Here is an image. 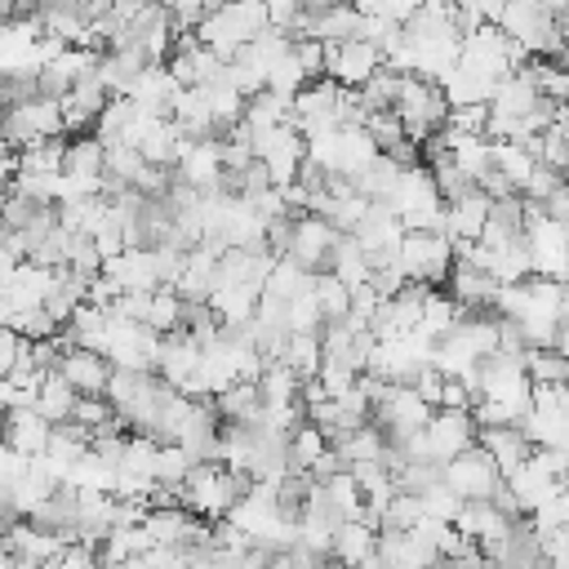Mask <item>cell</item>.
<instances>
[{"label":"cell","mask_w":569,"mask_h":569,"mask_svg":"<svg viewBox=\"0 0 569 569\" xmlns=\"http://www.w3.org/2000/svg\"><path fill=\"white\" fill-rule=\"evenodd\" d=\"M209 405H213L218 422H253L262 413V400H258V382L253 378H240V382L213 391Z\"/></svg>","instance_id":"27"},{"label":"cell","mask_w":569,"mask_h":569,"mask_svg":"<svg viewBox=\"0 0 569 569\" xmlns=\"http://www.w3.org/2000/svg\"><path fill=\"white\" fill-rule=\"evenodd\" d=\"M311 284V271H302L293 258H276L271 262V271H267V280H262V293H271V298H293V293H302Z\"/></svg>","instance_id":"44"},{"label":"cell","mask_w":569,"mask_h":569,"mask_svg":"<svg viewBox=\"0 0 569 569\" xmlns=\"http://www.w3.org/2000/svg\"><path fill=\"white\" fill-rule=\"evenodd\" d=\"M476 391L462 382V378H440V396H436V409H471Z\"/></svg>","instance_id":"53"},{"label":"cell","mask_w":569,"mask_h":569,"mask_svg":"<svg viewBox=\"0 0 569 569\" xmlns=\"http://www.w3.org/2000/svg\"><path fill=\"white\" fill-rule=\"evenodd\" d=\"M9 520H13V516H9V511H0V542H4V529H9Z\"/></svg>","instance_id":"55"},{"label":"cell","mask_w":569,"mask_h":569,"mask_svg":"<svg viewBox=\"0 0 569 569\" xmlns=\"http://www.w3.org/2000/svg\"><path fill=\"white\" fill-rule=\"evenodd\" d=\"M62 547H67L62 533L40 529V525H31V520H22V516L9 520V529H4V551H9L18 565H27V569H44Z\"/></svg>","instance_id":"13"},{"label":"cell","mask_w":569,"mask_h":569,"mask_svg":"<svg viewBox=\"0 0 569 569\" xmlns=\"http://www.w3.org/2000/svg\"><path fill=\"white\" fill-rule=\"evenodd\" d=\"M485 218H489V196H485L480 187H467L462 196H453V200H445V218H440V236H445L449 244H462V240H476V236H480V227H485Z\"/></svg>","instance_id":"15"},{"label":"cell","mask_w":569,"mask_h":569,"mask_svg":"<svg viewBox=\"0 0 569 569\" xmlns=\"http://www.w3.org/2000/svg\"><path fill=\"white\" fill-rule=\"evenodd\" d=\"M467 542H476V547H485V542H502L507 538V529H511V520L489 502V498H471V502H458V511H453V520H449Z\"/></svg>","instance_id":"18"},{"label":"cell","mask_w":569,"mask_h":569,"mask_svg":"<svg viewBox=\"0 0 569 569\" xmlns=\"http://www.w3.org/2000/svg\"><path fill=\"white\" fill-rule=\"evenodd\" d=\"M169 396H173V387L151 369H111V378L102 387V400L111 405L116 422L129 431H142V436L156 427Z\"/></svg>","instance_id":"1"},{"label":"cell","mask_w":569,"mask_h":569,"mask_svg":"<svg viewBox=\"0 0 569 569\" xmlns=\"http://www.w3.org/2000/svg\"><path fill=\"white\" fill-rule=\"evenodd\" d=\"M71 422H80L84 431H102V427H120L116 422V413H111V405L102 400V396H76V405H71V413H67Z\"/></svg>","instance_id":"49"},{"label":"cell","mask_w":569,"mask_h":569,"mask_svg":"<svg viewBox=\"0 0 569 569\" xmlns=\"http://www.w3.org/2000/svg\"><path fill=\"white\" fill-rule=\"evenodd\" d=\"M244 489H249V476L244 471H231L222 462H191V471H187V480L178 489V502L191 516H200V520L213 525V520H222L236 507V498Z\"/></svg>","instance_id":"2"},{"label":"cell","mask_w":569,"mask_h":569,"mask_svg":"<svg viewBox=\"0 0 569 569\" xmlns=\"http://www.w3.org/2000/svg\"><path fill=\"white\" fill-rule=\"evenodd\" d=\"M18 347H22V338L9 329V325H0V378L9 373V365H13V356H18Z\"/></svg>","instance_id":"54"},{"label":"cell","mask_w":569,"mask_h":569,"mask_svg":"<svg viewBox=\"0 0 569 569\" xmlns=\"http://www.w3.org/2000/svg\"><path fill=\"white\" fill-rule=\"evenodd\" d=\"M44 209H49V200H36V196H22V191H9V196H4V209H0V227L22 231V227H31Z\"/></svg>","instance_id":"47"},{"label":"cell","mask_w":569,"mask_h":569,"mask_svg":"<svg viewBox=\"0 0 569 569\" xmlns=\"http://www.w3.org/2000/svg\"><path fill=\"white\" fill-rule=\"evenodd\" d=\"M378 67H382V53H378L369 40L347 36V40L325 44V80H333V84L356 89V84H365Z\"/></svg>","instance_id":"10"},{"label":"cell","mask_w":569,"mask_h":569,"mask_svg":"<svg viewBox=\"0 0 569 569\" xmlns=\"http://www.w3.org/2000/svg\"><path fill=\"white\" fill-rule=\"evenodd\" d=\"M311 298H316V307H320V325H329V320H342V316H347L351 289H347L333 271H311Z\"/></svg>","instance_id":"37"},{"label":"cell","mask_w":569,"mask_h":569,"mask_svg":"<svg viewBox=\"0 0 569 569\" xmlns=\"http://www.w3.org/2000/svg\"><path fill=\"white\" fill-rule=\"evenodd\" d=\"M356 22H360V9H356L351 0H329L320 13L307 18V31H302V36H311V40H320V44H333V40L356 36Z\"/></svg>","instance_id":"26"},{"label":"cell","mask_w":569,"mask_h":569,"mask_svg":"<svg viewBox=\"0 0 569 569\" xmlns=\"http://www.w3.org/2000/svg\"><path fill=\"white\" fill-rule=\"evenodd\" d=\"M164 71L173 76V84H204L213 76H222V58L213 49H204L191 31L178 40V49H169L164 58Z\"/></svg>","instance_id":"16"},{"label":"cell","mask_w":569,"mask_h":569,"mask_svg":"<svg viewBox=\"0 0 569 569\" xmlns=\"http://www.w3.org/2000/svg\"><path fill=\"white\" fill-rule=\"evenodd\" d=\"M187 471H191V453L182 445H156V458H151V485L156 489L178 493L182 480H187Z\"/></svg>","instance_id":"34"},{"label":"cell","mask_w":569,"mask_h":569,"mask_svg":"<svg viewBox=\"0 0 569 569\" xmlns=\"http://www.w3.org/2000/svg\"><path fill=\"white\" fill-rule=\"evenodd\" d=\"M213 262H218V249L191 244V249L182 253V267H178V276H173L169 289H173L182 302H204L209 289H213Z\"/></svg>","instance_id":"20"},{"label":"cell","mask_w":569,"mask_h":569,"mask_svg":"<svg viewBox=\"0 0 569 569\" xmlns=\"http://www.w3.org/2000/svg\"><path fill=\"white\" fill-rule=\"evenodd\" d=\"M338 236H342V231H333L320 213H298L293 227H289V249H284V258H293L302 271H325L329 258H333Z\"/></svg>","instance_id":"9"},{"label":"cell","mask_w":569,"mask_h":569,"mask_svg":"<svg viewBox=\"0 0 569 569\" xmlns=\"http://www.w3.org/2000/svg\"><path fill=\"white\" fill-rule=\"evenodd\" d=\"M4 120V142L18 151V147H31V142H44V138H62V111H58V98H22L13 107L0 111Z\"/></svg>","instance_id":"6"},{"label":"cell","mask_w":569,"mask_h":569,"mask_svg":"<svg viewBox=\"0 0 569 569\" xmlns=\"http://www.w3.org/2000/svg\"><path fill=\"white\" fill-rule=\"evenodd\" d=\"M102 276H107L116 289H156V284H160L151 249H120V253L102 258Z\"/></svg>","instance_id":"23"},{"label":"cell","mask_w":569,"mask_h":569,"mask_svg":"<svg viewBox=\"0 0 569 569\" xmlns=\"http://www.w3.org/2000/svg\"><path fill=\"white\" fill-rule=\"evenodd\" d=\"M71 405H76V391L49 369L44 378H40V387H36V400H31V409L40 413V418H49V422H62L67 413H71Z\"/></svg>","instance_id":"41"},{"label":"cell","mask_w":569,"mask_h":569,"mask_svg":"<svg viewBox=\"0 0 569 569\" xmlns=\"http://www.w3.org/2000/svg\"><path fill=\"white\" fill-rule=\"evenodd\" d=\"M329 449V440H325V431L316 427V422H298L289 436H284V458H289V471H307L320 453Z\"/></svg>","instance_id":"32"},{"label":"cell","mask_w":569,"mask_h":569,"mask_svg":"<svg viewBox=\"0 0 569 569\" xmlns=\"http://www.w3.org/2000/svg\"><path fill=\"white\" fill-rule=\"evenodd\" d=\"M476 445L493 458V467H498V476L507 480L525 458H529V440L520 436V427L516 422H502V427H476Z\"/></svg>","instance_id":"21"},{"label":"cell","mask_w":569,"mask_h":569,"mask_svg":"<svg viewBox=\"0 0 569 569\" xmlns=\"http://www.w3.org/2000/svg\"><path fill=\"white\" fill-rule=\"evenodd\" d=\"M520 365H525L529 387H538V382H569V360L556 347H525Z\"/></svg>","instance_id":"39"},{"label":"cell","mask_w":569,"mask_h":569,"mask_svg":"<svg viewBox=\"0 0 569 569\" xmlns=\"http://www.w3.org/2000/svg\"><path fill=\"white\" fill-rule=\"evenodd\" d=\"M249 147H253V156L262 160V169H267L271 187L293 182V173H298V164H302V156H307V138H302L289 120H284V124H271V129L249 133Z\"/></svg>","instance_id":"7"},{"label":"cell","mask_w":569,"mask_h":569,"mask_svg":"<svg viewBox=\"0 0 569 569\" xmlns=\"http://www.w3.org/2000/svg\"><path fill=\"white\" fill-rule=\"evenodd\" d=\"M200 365V342L187 333V329H173V333H160V347H156V365L151 373H160L169 387H182Z\"/></svg>","instance_id":"17"},{"label":"cell","mask_w":569,"mask_h":569,"mask_svg":"<svg viewBox=\"0 0 569 569\" xmlns=\"http://www.w3.org/2000/svg\"><path fill=\"white\" fill-rule=\"evenodd\" d=\"M49 418H40L31 405H18V409H4V422H0V440L22 453V458H36L44 453V440H49Z\"/></svg>","instance_id":"19"},{"label":"cell","mask_w":569,"mask_h":569,"mask_svg":"<svg viewBox=\"0 0 569 569\" xmlns=\"http://www.w3.org/2000/svg\"><path fill=\"white\" fill-rule=\"evenodd\" d=\"M302 84H307V76H302V67H298L293 40H289V49L267 62V84H262V89H271V93H280V98H293Z\"/></svg>","instance_id":"43"},{"label":"cell","mask_w":569,"mask_h":569,"mask_svg":"<svg viewBox=\"0 0 569 569\" xmlns=\"http://www.w3.org/2000/svg\"><path fill=\"white\" fill-rule=\"evenodd\" d=\"M49 284H53V267H40V262H18L13 267V276H9V284H4V302H9V316L13 311H27V307H40L44 302V293H49Z\"/></svg>","instance_id":"24"},{"label":"cell","mask_w":569,"mask_h":569,"mask_svg":"<svg viewBox=\"0 0 569 569\" xmlns=\"http://www.w3.org/2000/svg\"><path fill=\"white\" fill-rule=\"evenodd\" d=\"M525 58H529V53H525L520 44H511L493 22H480V27H471V31L458 36V62H467L471 71H480V76H489V80H502V76L516 71Z\"/></svg>","instance_id":"4"},{"label":"cell","mask_w":569,"mask_h":569,"mask_svg":"<svg viewBox=\"0 0 569 569\" xmlns=\"http://www.w3.org/2000/svg\"><path fill=\"white\" fill-rule=\"evenodd\" d=\"M422 520V502L413 493H391L382 502V516H378V529H413Z\"/></svg>","instance_id":"46"},{"label":"cell","mask_w":569,"mask_h":569,"mask_svg":"<svg viewBox=\"0 0 569 569\" xmlns=\"http://www.w3.org/2000/svg\"><path fill=\"white\" fill-rule=\"evenodd\" d=\"M316 489L325 493V502H329L342 520H360L365 498H360V485L351 480V471H347V467H342V471H333V476H325V480H316Z\"/></svg>","instance_id":"35"},{"label":"cell","mask_w":569,"mask_h":569,"mask_svg":"<svg viewBox=\"0 0 569 569\" xmlns=\"http://www.w3.org/2000/svg\"><path fill=\"white\" fill-rule=\"evenodd\" d=\"M142 325L156 329V333H173V329H182V298H178L169 284H156V289L147 293Z\"/></svg>","instance_id":"38"},{"label":"cell","mask_w":569,"mask_h":569,"mask_svg":"<svg viewBox=\"0 0 569 569\" xmlns=\"http://www.w3.org/2000/svg\"><path fill=\"white\" fill-rule=\"evenodd\" d=\"M53 373L76 391V396H102L107 378H111V360L93 347H62Z\"/></svg>","instance_id":"12"},{"label":"cell","mask_w":569,"mask_h":569,"mask_svg":"<svg viewBox=\"0 0 569 569\" xmlns=\"http://www.w3.org/2000/svg\"><path fill=\"white\" fill-rule=\"evenodd\" d=\"M200 4H204V9H218V4H227V0H200Z\"/></svg>","instance_id":"56"},{"label":"cell","mask_w":569,"mask_h":569,"mask_svg":"<svg viewBox=\"0 0 569 569\" xmlns=\"http://www.w3.org/2000/svg\"><path fill=\"white\" fill-rule=\"evenodd\" d=\"M485 116H489V107H485V102L449 107V116H445V129H449V133H480V138H485Z\"/></svg>","instance_id":"51"},{"label":"cell","mask_w":569,"mask_h":569,"mask_svg":"<svg viewBox=\"0 0 569 569\" xmlns=\"http://www.w3.org/2000/svg\"><path fill=\"white\" fill-rule=\"evenodd\" d=\"M293 58H298V67H302L307 80H320V76H325V44H320V40L293 36Z\"/></svg>","instance_id":"52"},{"label":"cell","mask_w":569,"mask_h":569,"mask_svg":"<svg viewBox=\"0 0 569 569\" xmlns=\"http://www.w3.org/2000/svg\"><path fill=\"white\" fill-rule=\"evenodd\" d=\"M284 329L289 333H320V307L311 298V284L284 302Z\"/></svg>","instance_id":"45"},{"label":"cell","mask_w":569,"mask_h":569,"mask_svg":"<svg viewBox=\"0 0 569 569\" xmlns=\"http://www.w3.org/2000/svg\"><path fill=\"white\" fill-rule=\"evenodd\" d=\"M396 262H400L405 280H413V284H445L453 244L440 231H405L396 244Z\"/></svg>","instance_id":"5"},{"label":"cell","mask_w":569,"mask_h":569,"mask_svg":"<svg viewBox=\"0 0 569 569\" xmlns=\"http://www.w3.org/2000/svg\"><path fill=\"white\" fill-rule=\"evenodd\" d=\"M325 271H333L347 289H356V284H365V280H369V258H365V249H360L351 236H338L333 258H329V267H325Z\"/></svg>","instance_id":"40"},{"label":"cell","mask_w":569,"mask_h":569,"mask_svg":"<svg viewBox=\"0 0 569 569\" xmlns=\"http://www.w3.org/2000/svg\"><path fill=\"white\" fill-rule=\"evenodd\" d=\"M62 267H67V271H76V276H98V271H102V253L93 249V240H89V236H71Z\"/></svg>","instance_id":"50"},{"label":"cell","mask_w":569,"mask_h":569,"mask_svg":"<svg viewBox=\"0 0 569 569\" xmlns=\"http://www.w3.org/2000/svg\"><path fill=\"white\" fill-rule=\"evenodd\" d=\"M458 316H462V311H458V302H453L445 289H436V284H431V289L422 293V307H418V325H413V333H422L427 342H436V338H440Z\"/></svg>","instance_id":"30"},{"label":"cell","mask_w":569,"mask_h":569,"mask_svg":"<svg viewBox=\"0 0 569 569\" xmlns=\"http://www.w3.org/2000/svg\"><path fill=\"white\" fill-rule=\"evenodd\" d=\"M373 542H378V529L365 525V520H342L329 538V560H338L342 569H360L369 556H373Z\"/></svg>","instance_id":"25"},{"label":"cell","mask_w":569,"mask_h":569,"mask_svg":"<svg viewBox=\"0 0 569 569\" xmlns=\"http://www.w3.org/2000/svg\"><path fill=\"white\" fill-rule=\"evenodd\" d=\"M525 67H529V80H533L538 98H547V102H565L569 98V76H565V67L556 58H525Z\"/></svg>","instance_id":"42"},{"label":"cell","mask_w":569,"mask_h":569,"mask_svg":"<svg viewBox=\"0 0 569 569\" xmlns=\"http://www.w3.org/2000/svg\"><path fill=\"white\" fill-rule=\"evenodd\" d=\"M400 76H405V71H391V67L382 62L365 84H356L360 111H391V102H396V93H400Z\"/></svg>","instance_id":"36"},{"label":"cell","mask_w":569,"mask_h":569,"mask_svg":"<svg viewBox=\"0 0 569 569\" xmlns=\"http://www.w3.org/2000/svg\"><path fill=\"white\" fill-rule=\"evenodd\" d=\"M218 173H222V160H218V138H200L191 142L178 164H173V178L196 187V191H218Z\"/></svg>","instance_id":"22"},{"label":"cell","mask_w":569,"mask_h":569,"mask_svg":"<svg viewBox=\"0 0 569 569\" xmlns=\"http://www.w3.org/2000/svg\"><path fill=\"white\" fill-rule=\"evenodd\" d=\"M440 480H445L462 502H471V498H489V493H493V485H498L502 476H498L493 458L471 440V445H467V449H458L449 462H440Z\"/></svg>","instance_id":"8"},{"label":"cell","mask_w":569,"mask_h":569,"mask_svg":"<svg viewBox=\"0 0 569 569\" xmlns=\"http://www.w3.org/2000/svg\"><path fill=\"white\" fill-rule=\"evenodd\" d=\"M329 449L342 458V467H351V462H378V458H382V449H387V436H382L373 422H360L356 431H347V436H342V440H333Z\"/></svg>","instance_id":"31"},{"label":"cell","mask_w":569,"mask_h":569,"mask_svg":"<svg viewBox=\"0 0 569 569\" xmlns=\"http://www.w3.org/2000/svg\"><path fill=\"white\" fill-rule=\"evenodd\" d=\"M391 111H396V120H400L405 138H409V142H422V138H431L436 129H445L449 102H445V93H440V84H436V80L400 76V93H396Z\"/></svg>","instance_id":"3"},{"label":"cell","mask_w":569,"mask_h":569,"mask_svg":"<svg viewBox=\"0 0 569 569\" xmlns=\"http://www.w3.org/2000/svg\"><path fill=\"white\" fill-rule=\"evenodd\" d=\"M253 382H258V400L262 405H293V400H302V378L289 365H280V360H262Z\"/></svg>","instance_id":"29"},{"label":"cell","mask_w":569,"mask_h":569,"mask_svg":"<svg viewBox=\"0 0 569 569\" xmlns=\"http://www.w3.org/2000/svg\"><path fill=\"white\" fill-rule=\"evenodd\" d=\"M489 164L507 178V187L511 191H525L529 187V178H533V151L525 147V142H489Z\"/></svg>","instance_id":"28"},{"label":"cell","mask_w":569,"mask_h":569,"mask_svg":"<svg viewBox=\"0 0 569 569\" xmlns=\"http://www.w3.org/2000/svg\"><path fill=\"white\" fill-rule=\"evenodd\" d=\"M107 84L89 71V76H80V80H71V89L58 98V111H62V133H89L93 129V120H98V111L107 107Z\"/></svg>","instance_id":"14"},{"label":"cell","mask_w":569,"mask_h":569,"mask_svg":"<svg viewBox=\"0 0 569 569\" xmlns=\"http://www.w3.org/2000/svg\"><path fill=\"white\" fill-rule=\"evenodd\" d=\"M360 129L369 133V142H373L378 151H391L396 142H405V129H400V120H396V111H365V120H360Z\"/></svg>","instance_id":"48"},{"label":"cell","mask_w":569,"mask_h":569,"mask_svg":"<svg viewBox=\"0 0 569 569\" xmlns=\"http://www.w3.org/2000/svg\"><path fill=\"white\" fill-rule=\"evenodd\" d=\"M445 293L458 302V311H493L498 280L485 267H476L467 258H453L449 262V276H445Z\"/></svg>","instance_id":"11"},{"label":"cell","mask_w":569,"mask_h":569,"mask_svg":"<svg viewBox=\"0 0 569 569\" xmlns=\"http://www.w3.org/2000/svg\"><path fill=\"white\" fill-rule=\"evenodd\" d=\"M280 365H289L302 382L307 378H316V369H320V333H284V342H280V356H276Z\"/></svg>","instance_id":"33"}]
</instances>
